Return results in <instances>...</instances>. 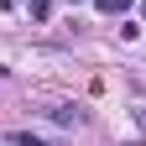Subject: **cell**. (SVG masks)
<instances>
[{"label": "cell", "instance_id": "obj_3", "mask_svg": "<svg viewBox=\"0 0 146 146\" xmlns=\"http://www.w3.org/2000/svg\"><path fill=\"white\" fill-rule=\"evenodd\" d=\"M26 5H31V16H36V21H42V16L52 11V0H26Z\"/></svg>", "mask_w": 146, "mask_h": 146}, {"label": "cell", "instance_id": "obj_2", "mask_svg": "<svg viewBox=\"0 0 146 146\" xmlns=\"http://www.w3.org/2000/svg\"><path fill=\"white\" fill-rule=\"evenodd\" d=\"M94 5H99L104 16H120V11H131V5H136V0H94Z\"/></svg>", "mask_w": 146, "mask_h": 146}, {"label": "cell", "instance_id": "obj_4", "mask_svg": "<svg viewBox=\"0 0 146 146\" xmlns=\"http://www.w3.org/2000/svg\"><path fill=\"white\" fill-rule=\"evenodd\" d=\"M141 21H146V0H141Z\"/></svg>", "mask_w": 146, "mask_h": 146}, {"label": "cell", "instance_id": "obj_1", "mask_svg": "<svg viewBox=\"0 0 146 146\" xmlns=\"http://www.w3.org/2000/svg\"><path fill=\"white\" fill-rule=\"evenodd\" d=\"M47 120H52V125H78V120H84V110H78V104H52V110H47Z\"/></svg>", "mask_w": 146, "mask_h": 146}, {"label": "cell", "instance_id": "obj_5", "mask_svg": "<svg viewBox=\"0 0 146 146\" xmlns=\"http://www.w3.org/2000/svg\"><path fill=\"white\" fill-rule=\"evenodd\" d=\"M68 5H78V0H68Z\"/></svg>", "mask_w": 146, "mask_h": 146}]
</instances>
